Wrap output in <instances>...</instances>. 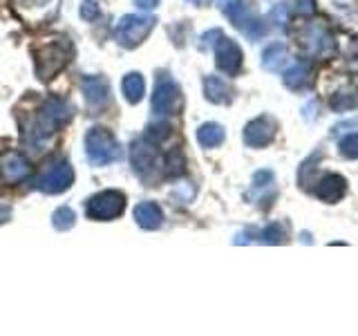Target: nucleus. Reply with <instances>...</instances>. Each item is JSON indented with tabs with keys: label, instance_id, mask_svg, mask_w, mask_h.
I'll use <instances>...</instances> for the list:
<instances>
[{
	"label": "nucleus",
	"instance_id": "a211bd4d",
	"mask_svg": "<svg viewBox=\"0 0 358 336\" xmlns=\"http://www.w3.org/2000/svg\"><path fill=\"white\" fill-rule=\"evenodd\" d=\"M311 83V67L309 63H294L285 72V85L289 90H305Z\"/></svg>",
	"mask_w": 358,
	"mask_h": 336
},
{
	"label": "nucleus",
	"instance_id": "a878e982",
	"mask_svg": "<svg viewBox=\"0 0 358 336\" xmlns=\"http://www.w3.org/2000/svg\"><path fill=\"white\" fill-rule=\"evenodd\" d=\"M285 238H287V233L280 224H268V227L260 233V242H264V244H280V242H285Z\"/></svg>",
	"mask_w": 358,
	"mask_h": 336
},
{
	"label": "nucleus",
	"instance_id": "f8f14e48",
	"mask_svg": "<svg viewBox=\"0 0 358 336\" xmlns=\"http://www.w3.org/2000/svg\"><path fill=\"white\" fill-rule=\"evenodd\" d=\"M0 173H3V179L7 184H18L31 175V164L27 162V157L11 150L0 160Z\"/></svg>",
	"mask_w": 358,
	"mask_h": 336
},
{
	"label": "nucleus",
	"instance_id": "2f4dec72",
	"mask_svg": "<svg viewBox=\"0 0 358 336\" xmlns=\"http://www.w3.org/2000/svg\"><path fill=\"white\" fill-rule=\"evenodd\" d=\"M217 3H220V7H227V5L231 3V0H217Z\"/></svg>",
	"mask_w": 358,
	"mask_h": 336
},
{
	"label": "nucleus",
	"instance_id": "aec40b11",
	"mask_svg": "<svg viewBox=\"0 0 358 336\" xmlns=\"http://www.w3.org/2000/svg\"><path fill=\"white\" fill-rule=\"evenodd\" d=\"M329 106L336 112H347L358 108V88L356 85H345L338 92H334L329 99Z\"/></svg>",
	"mask_w": 358,
	"mask_h": 336
},
{
	"label": "nucleus",
	"instance_id": "dca6fc26",
	"mask_svg": "<svg viewBox=\"0 0 358 336\" xmlns=\"http://www.w3.org/2000/svg\"><path fill=\"white\" fill-rule=\"evenodd\" d=\"M134 220H137L141 229L155 231L162 227L164 213H162L159 204H155V202H141V204L134 206Z\"/></svg>",
	"mask_w": 358,
	"mask_h": 336
},
{
	"label": "nucleus",
	"instance_id": "c756f323",
	"mask_svg": "<svg viewBox=\"0 0 358 336\" xmlns=\"http://www.w3.org/2000/svg\"><path fill=\"white\" fill-rule=\"evenodd\" d=\"M296 9H298V14H313L316 11V0H296Z\"/></svg>",
	"mask_w": 358,
	"mask_h": 336
},
{
	"label": "nucleus",
	"instance_id": "2eb2a0df",
	"mask_svg": "<svg viewBox=\"0 0 358 336\" xmlns=\"http://www.w3.org/2000/svg\"><path fill=\"white\" fill-rule=\"evenodd\" d=\"M347 193V182H345V177L341 175H324L318 186H316V197L322 200V202H327V204H334V202H338L343 200V195Z\"/></svg>",
	"mask_w": 358,
	"mask_h": 336
},
{
	"label": "nucleus",
	"instance_id": "b1692460",
	"mask_svg": "<svg viewBox=\"0 0 358 336\" xmlns=\"http://www.w3.org/2000/svg\"><path fill=\"white\" fill-rule=\"evenodd\" d=\"M186 171V160L179 148H173L171 153L166 155V162H164V173L168 177H179Z\"/></svg>",
	"mask_w": 358,
	"mask_h": 336
},
{
	"label": "nucleus",
	"instance_id": "f03ea898",
	"mask_svg": "<svg viewBox=\"0 0 358 336\" xmlns=\"http://www.w3.org/2000/svg\"><path fill=\"white\" fill-rule=\"evenodd\" d=\"M31 56H34V70H36V76L43 83H50L52 78L56 74H61L67 67V63L72 61L74 45L65 36H56V38H50L48 43L34 45Z\"/></svg>",
	"mask_w": 358,
	"mask_h": 336
},
{
	"label": "nucleus",
	"instance_id": "6ab92c4d",
	"mask_svg": "<svg viewBox=\"0 0 358 336\" xmlns=\"http://www.w3.org/2000/svg\"><path fill=\"white\" fill-rule=\"evenodd\" d=\"M287 48L282 43H271L268 48L262 52V67L268 72H280L287 65Z\"/></svg>",
	"mask_w": 358,
	"mask_h": 336
},
{
	"label": "nucleus",
	"instance_id": "9d476101",
	"mask_svg": "<svg viewBox=\"0 0 358 336\" xmlns=\"http://www.w3.org/2000/svg\"><path fill=\"white\" fill-rule=\"evenodd\" d=\"M215 63L217 67L229 76H235L242 70V50L233 38H227L222 34L220 41L215 43Z\"/></svg>",
	"mask_w": 358,
	"mask_h": 336
},
{
	"label": "nucleus",
	"instance_id": "f257e3e1",
	"mask_svg": "<svg viewBox=\"0 0 358 336\" xmlns=\"http://www.w3.org/2000/svg\"><path fill=\"white\" fill-rule=\"evenodd\" d=\"M74 115V108L67 104V101L59 99V97H52L48 99L45 104L36 110V115L27 117V121L22 123V139H25L31 148H41V146H45L52 134L63 128L67 121L72 119Z\"/></svg>",
	"mask_w": 358,
	"mask_h": 336
},
{
	"label": "nucleus",
	"instance_id": "f3484780",
	"mask_svg": "<svg viewBox=\"0 0 358 336\" xmlns=\"http://www.w3.org/2000/svg\"><path fill=\"white\" fill-rule=\"evenodd\" d=\"M204 94L210 104H231L233 90L227 81H222L220 76H206L204 78Z\"/></svg>",
	"mask_w": 358,
	"mask_h": 336
},
{
	"label": "nucleus",
	"instance_id": "20e7f679",
	"mask_svg": "<svg viewBox=\"0 0 358 336\" xmlns=\"http://www.w3.org/2000/svg\"><path fill=\"white\" fill-rule=\"evenodd\" d=\"M155 16H143V14H128L123 16L117 27H115V38L121 48L134 50L145 41V36L155 29Z\"/></svg>",
	"mask_w": 358,
	"mask_h": 336
},
{
	"label": "nucleus",
	"instance_id": "bb28decb",
	"mask_svg": "<svg viewBox=\"0 0 358 336\" xmlns=\"http://www.w3.org/2000/svg\"><path fill=\"white\" fill-rule=\"evenodd\" d=\"M168 134H171V126H168V123H155V126H148V130H145V139L157 146V144H162Z\"/></svg>",
	"mask_w": 358,
	"mask_h": 336
},
{
	"label": "nucleus",
	"instance_id": "9b49d317",
	"mask_svg": "<svg viewBox=\"0 0 358 336\" xmlns=\"http://www.w3.org/2000/svg\"><path fill=\"white\" fill-rule=\"evenodd\" d=\"M278 132V123L273 117H257L253 121L246 123L244 128V144L251 146V148H262V146H268L273 141Z\"/></svg>",
	"mask_w": 358,
	"mask_h": 336
},
{
	"label": "nucleus",
	"instance_id": "0eeeda50",
	"mask_svg": "<svg viewBox=\"0 0 358 336\" xmlns=\"http://www.w3.org/2000/svg\"><path fill=\"white\" fill-rule=\"evenodd\" d=\"M74 184V168L70 166L67 160H54L48 166L43 168L36 186L38 190L48 195H56V193H65L67 188Z\"/></svg>",
	"mask_w": 358,
	"mask_h": 336
},
{
	"label": "nucleus",
	"instance_id": "4468645a",
	"mask_svg": "<svg viewBox=\"0 0 358 336\" xmlns=\"http://www.w3.org/2000/svg\"><path fill=\"white\" fill-rule=\"evenodd\" d=\"M56 5H59V0H16V9L20 11V16H25L31 22L50 18L56 11Z\"/></svg>",
	"mask_w": 358,
	"mask_h": 336
},
{
	"label": "nucleus",
	"instance_id": "412c9836",
	"mask_svg": "<svg viewBox=\"0 0 358 336\" xmlns=\"http://www.w3.org/2000/svg\"><path fill=\"white\" fill-rule=\"evenodd\" d=\"M121 90H123V97H126L128 104H139L145 94V83H143V76L139 72H130L123 76V83H121Z\"/></svg>",
	"mask_w": 358,
	"mask_h": 336
},
{
	"label": "nucleus",
	"instance_id": "393cba45",
	"mask_svg": "<svg viewBox=\"0 0 358 336\" xmlns=\"http://www.w3.org/2000/svg\"><path fill=\"white\" fill-rule=\"evenodd\" d=\"M52 224L56 231H70L74 224H76V213L70 206H61L54 211L52 216Z\"/></svg>",
	"mask_w": 358,
	"mask_h": 336
},
{
	"label": "nucleus",
	"instance_id": "ddd939ff",
	"mask_svg": "<svg viewBox=\"0 0 358 336\" xmlns=\"http://www.w3.org/2000/svg\"><path fill=\"white\" fill-rule=\"evenodd\" d=\"M305 45L313 56H329L334 52V38L322 25H309L305 29Z\"/></svg>",
	"mask_w": 358,
	"mask_h": 336
},
{
	"label": "nucleus",
	"instance_id": "6e6552de",
	"mask_svg": "<svg viewBox=\"0 0 358 336\" xmlns=\"http://www.w3.org/2000/svg\"><path fill=\"white\" fill-rule=\"evenodd\" d=\"M130 162H132L134 173H137L143 182L152 184L157 179V168H159V162H157L155 144H150L148 139H139V141L132 144Z\"/></svg>",
	"mask_w": 358,
	"mask_h": 336
},
{
	"label": "nucleus",
	"instance_id": "c85d7f7f",
	"mask_svg": "<svg viewBox=\"0 0 358 336\" xmlns=\"http://www.w3.org/2000/svg\"><path fill=\"white\" fill-rule=\"evenodd\" d=\"M101 16V9L96 5V0H83L81 5V18L83 20H96Z\"/></svg>",
	"mask_w": 358,
	"mask_h": 336
},
{
	"label": "nucleus",
	"instance_id": "5701e85b",
	"mask_svg": "<svg viewBox=\"0 0 358 336\" xmlns=\"http://www.w3.org/2000/svg\"><path fill=\"white\" fill-rule=\"evenodd\" d=\"M197 141L204 146V148H215L224 141V128L220 123H204L197 130Z\"/></svg>",
	"mask_w": 358,
	"mask_h": 336
},
{
	"label": "nucleus",
	"instance_id": "473e14b6",
	"mask_svg": "<svg viewBox=\"0 0 358 336\" xmlns=\"http://www.w3.org/2000/svg\"><path fill=\"white\" fill-rule=\"evenodd\" d=\"M193 3H199V0H193Z\"/></svg>",
	"mask_w": 358,
	"mask_h": 336
},
{
	"label": "nucleus",
	"instance_id": "cd10ccee",
	"mask_svg": "<svg viewBox=\"0 0 358 336\" xmlns=\"http://www.w3.org/2000/svg\"><path fill=\"white\" fill-rule=\"evenodd\" d=\"M341 153L345 157H350V160H358V132L350 134V137H345L341 141Z\"/></svg>",
	"mask_w": 358,
	"mask_h": 336
},
{
	"label": "nucleus",
	"instance_id": "423d86ee",
	"mask_svg": "<svg viewBox=\"0 0 358 336\" xmlns=\"http://www.w3.org/2000/svg\"><path fill=\"white\" fill-rule=\"evenodd\" d=\"M123 211H126V195L121 190H101V193L90 197L85 204L87 218L96 222H110L119 218Z\"/></svg>",
	"mask_w": 358,
	"mask_h": 336
},
{
	"label": "nucleus",
	"instance_id": "1a4fd4ad",
	"mask_svg": "<svg viewBox=\"0 0 358 336\" xmlns=\"http://www.w3.org/2000/svg\"><path fill=\"white\" fill-rule=\"evenodd\" d=\"M81 88L87 101V108L92 110L94 115H101V112L110 106V83L106 76H101V74L85 76Z\"/></svg>",
	"mask_w": 358,
	"mask_h": 336
},
{
	"label": "nucleus",
	"instance_id": "4be33fe9",
	"mask_svg": "<svg viewBox=\"0 0 358 336\" xmlns=\"http://www.w3.org/2000/svg\"><path fill=\"white\" fill-rule=\"evenodd\" d=\"M322 3L329 7L331 16L341 18L345 22H354L358 18V9L354 0H322Z\"/></svg>",
	"mask_w": 358,
	"mask_h": 336
},
{
	"label": "nucleus",
	"instance_id": "39448f33",
	"mask_svg": "<svg viewBox=\"0 0 358 336\" xmlns=\"http://www.w3.org/2000/svg\"><path fill=\"white\" fill-rule=\"evenodd\" d=\"M182 90L175 83V78L171 74H159L157 76V83H155V92H152V112L159 117L166 115H177L182 110Z\"/></svg>",
	"mask_w": 358,
	"mask_h": 336
},
{
	"label": "nucleus",
	"instance_id": "7c9ffc66",
	"mask_svg": "<svg viewBox=\"0 0 358 336\" xmlns=\"http://www.w3.org/2000/svg\"><path fill=\"white\" fill-rule=\"evenodd\" d=\"M159 3L162 0H134V5H137L139 9H155Z\"/></svg>",
	"mask_w": 358,
	"mask_h": 336
},
{
	"label": "nucleus",
	"instance_id": "7ed1b4c3",
	"mask_svg": "<svg viewBox=\"0 0 358 336\" xmlns=\"http://www.w3.org/2000/svg\"><path fill=\"white\" fill-rule=\"evenodd\" d=\"M85 155L92 166H108L121 160V146L106 128H90L85 134Z\"/></svg>",
	"mask_w": 358,
	"mask_h": 336
}]
</instances>
